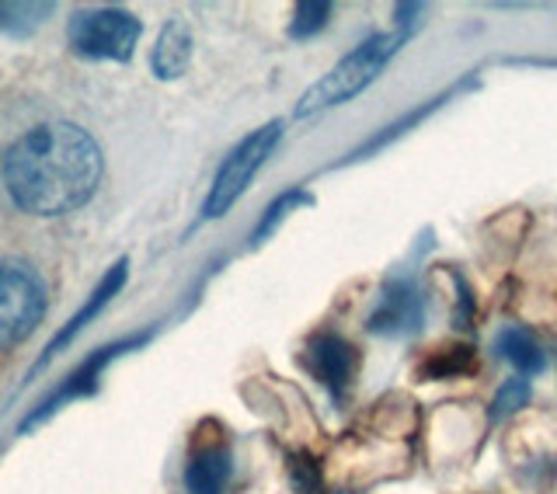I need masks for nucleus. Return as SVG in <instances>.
<instances>
[{
    "label": "nucleus",
    "instance_id": "f257e3e1",
    "mask_svg": "<svg viewBox=\"0 0 557 494\" xmlns=\"http://www.w3.org/2000/svg\"><path fill=\"white\" fill-rule=\"evenodd\" d=\"M101 182V150L74 122H46L25 133L4 157V185L17 209L63 217L81 209Z\"/></svg>",
    "mask_w": 557,
    "mask_h": 494
},
{
    "label": "nucleus",
    "instance_id": "f03ea898",
    "mask_svg": "<svg viewBox=\"0 0 557 494\" xmlns=\"http://www.w3.org/2000/svg\"><path fill=\"white\" fill-rule=\"evenodd\" d=\"M405 42H408V35H400V32L370 35V39L359 42L348 57H342L335 66H331L318 84L307 87L300 104H296V115L300 119L318 115V112H327V109H335V104H345L356 95H362L366 87L383 74V66L397 57Z\"/></svg>",
    "mask_w": 557,
    "mask_h": 494
},
{
    "label": "nucleus",
    "instance_id": "7ed1b4c3",
    "mask_svg": "<svg viewBox=\"0 0 557 494\" xmlns=\"http://www.w3.org/2000/svg\"><path fill=\"white\" fill-rule=\"evenodd\" d=\"M278 139H283V122L272 119L261 129L244 136L240 144L223 157V164L213 178V188H209L206 206H202L206 220H220L223 213H231V206L244 196V192H248L251 178L272 157V150L278 147Z\"/></svg>",
    "mask_w": 557,
    "mask_h": 494
},
{
    "label": "nucleus",
    "instance_id": "20e7f679",
    "mask_svg": "<svg viewBox=\"0 0 557 494\" xmlns=\"http://www.w3.org/2000/svg\"><path fill=\"white\" fill-rule=\"evenodd\" d=\"M139 17L122 8H91L77 11L66 25V42L77 57L87 60H129L139 42Z\"/></svg>",
    "mask_w": 557,
    "mask_h": 494
},
{
    "label": "nucleus",
    "instance_id": "39448f33",
    "mask_svg": "<svg viewBox=\"0 0 557 494\" xmlns=\"http://www.w3.org/2000/svg\"><path fill=\"white\" fill-rule=\"evenodd\" d=\"M46 313V289L25 261H0V351L25 342Z\"/></svg>",
    "mask_w": 557,
    "mask_h": 494
},
{
    "label": "nucleus",
    "instance_id": "423d86ee",
    "mask_svg": "<svg viewBox=\"0 0 557 494\" xmlns=\"http://www.w3.org/2000/svg\"><path fill=\"white\" fill-rule=\"evenodd\" d=\"M425 321V296L411 272H391L383 279L376 307L370 310V328L380 338H408Z\"/></svg>",
    "mask_w": 557,
    "mask_h": 494
},
{
    "label": "nucleus",
    "instance_id": "0eeeda50",
    "mask_svg": "<svg viewBox=\"0 0 557 494\" xmlns=\"http://www.w3.org/2000/svg\"><path fill=\"white\" fill-rule=\"evenodd\" d=\"M300 362H304L307 373L318 380L338 404L356 386V376H359V348L348 342L345 334H338V331H318V334H310V342L304 348Z\"/></svg>",
    "mask_w": 557,
    "mask_h": 494
},
{
    "label": "nucleus",
    "instance_id": "6e6552de",
    "mask_svg": "<svg viewBox=\"0 0 557 494\" xmlns=\"http://www.w3.org/2000/svg\"><path fill=\"white\" fill-rule=\"evenodd\" d=\"M234 478V453L226 446V439L191 446L188 467H185V491L188 494H223Z\"/></svg>",
    "mask_w": 557,
    "mask_h": 494
},
{
    "label": "nucleus",
    "instance_id": "1a4fd4ad",
    "mask_svg": "<svg viewBox=\"0 0 557 494\" xmlns=\"http://www.w3.org/2000/svg\"><path fill=\"white\" fill-rule=\"evenodd\" d=\"M191 63V32L185 22H171L157 35V46L150 52V66L161 81L182 77Z\"/></svg>",
    "mask_w": 557,
    "mask_h": 494
},
{
    "label": "nucleus",
    "instance_id": "9d476101",
    "mask_svg": "<svg viewBox=\"0 0 557 494\" xmlns=\"http://www.w3.org/2000/svg\"><path fill=\"white\" fill-rule=\"evenodd\" d=\"M495 348H498V356L509 366H516L522 376H536L547 369V351L530 328H519V324L502 328L495 338Z\"/></svg>",
    "mask_w": 557,
    "mask_h": 494
},
{
    "label": "nucleus",
    "instance_id": "9b49d317",
    "mask_svg": "<svg viewBox=\"0 0 557 494\" xmlns=\"http://www.w3.org/2000/svg\"><path fill=\"white\" fill-rule=\"evenodd\" d=\"M470 373H478V356L470 345L440 348L418 366V376L422 380H453V376H470Z\"/></svg>",
    "mask_w": 557,
    "mask_h": 494
},
{
    "label": "nucleus",
    "instance_id": "f8f14e48",
    "mask_svg": "<svg viewBox=\"0 0 557 494\" xmlns=\"http://www.w3.org/2000/svg\"><path fill=\"white\" fill-rule=\"evenodd\" d=\"M463 87V84H460ZM460 87H449V91H443L440 98H432L429 104H418V109H411L405 119H400V122H391V126L387 129H383L376 139H373V144H366V147H359L356 153H352V161H362V157H370V153H376V150H383V147H387V144H394V139L397 136H405L411 126H414V122H422V119H429L435 109H443V104L449 101V98H457V91H460Z\"/></svg>",
    "mask_w": 557,
    "mask_h": 494
},
{
    "label": "nucleus",
    "instance_id": "ddd939ff",
    "mask_svg": "<svg viewBox=\"0 0 557 494\" xmlns=\"http://www.w3.org/2000/svg\"><path fill=\"white\" fill-rule=\"evenodd\" d=\"M300 206H313V196H310L307 188L296 185V188L283 192V196H278V199L265 209V213H261L258 226L251 231V244H255V247H258V244H265V240L278 231V223H283V220L293 213V209H300Z\"/></svg>",
    "mask_w": 557,
    "mask_h": 494
},
{
    "label": "nucleus",
    "instance_id": "4468645a",
    "mask_svg": "<svg viewBox=\"0 0 557 494\" xmlns=\"http://www.w3.org/2000/svg\"><path fill=\"white\" fill-rule=\"evenodd\" d=\"M122 282H126V261H119L115 269H112L109 275L101 279V286L95 289L91 304H87V307H84V310H81V313L74 317V321L66 324V331L60 334V342H57V345H63V342H70V338H74V334H77V331H81V328H84L87 321H91V317H95V313H98V310H101V307L109 304V299H112V296L119 293V286H122ZM57 345H52L49 351H57Z\"/></svg>",
    "mask_w": 557,
    "mask_h": 494
},
{
    "label": "nucleus",
    "instance_id": "2eb2a0df",
    "mask_svg": "<svg viewBox=\"0 0 557 494\" xmlns=\"http://www.w3.org/2000/svg\"><path fill=\"white\" fill-rule=\"evenodd\" d=\"M331 17V4L327 0H300V4L293 8V22H289V39L304 42V39H313Z\"/></svg>",
    "mask_w": 557,
    "mask_h": 494
},
{
    "label": "nucleus",
    "instance_id": "dca6fc26",
    "mask_svg": "<svg viewBox=\"0 0 557 494\" xmlns=\"http://www.w3.org/2000/svg\"><path fill=\"white\" fill-rule=\"evenodd\" d=\"M530 404V383L516 376L509 383H502L498 386V394L492 400V421H505V418H512L519 408H527Z\"/></svg>",
    "mask_w": 557,
    "mask_h": 494
},
{
    "label": "nucleus",
    "instance_id": "f3484780",
    "mask_svg": "<svg viewBox=\"0 0 557 494\" xmlns=\"http://www.w3.org/2000/svg\"><path fill=\"white\" fill-rule=\"evenodd\" d=\"M289 481L300 494H321L324 484H321V470H318V460H313L310 453H293L289 456Z\"/></svg>",
    "mask_w": 557,
    "mask_h": 494
},
{
    "label": "nucleus",
    "instance_id": "a211bd4d",
    "mask_svg": "<svg viewBox=\"0 0 557 494\" xmlns=\"http://www.w3.org/2000/svg\"><path fill=\"white\" fill-rule=\"evenodd\" d=\"M422 14H425V8H422V4H397V8H394V22H397V32H400V35H408V39H411L414 28L425 22Z\"/></svg>",
    "mask_w": 557,
    "mask_h": 494
}]
</instances>
